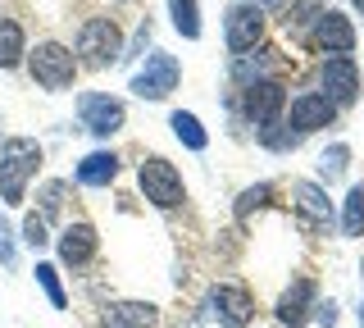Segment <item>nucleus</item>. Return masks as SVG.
Returning a JSON list of instances; mask_svg holds the SVG:
<instances>
[{
  "mask_svg": "<svg viewBox=\"0 0 364 328\" xmlns=\"http://www.w3.org/2000/svg\"><path fill=\"white\" fill-rule=\"evenodd\" d=\"M41 169V146L32 137H5L0 146V201L18 206L23 191H28V178Z\"/></svg>",
  "mask_w": 364,
  "mask_h": 328,
  "instance_id": "nucleus-1",
  "label": "nucleus"
},
{
  "mask_svg": "<svg viewBox=\"0 0 364 328\" xmlns=\"http://www.w3.org/2000/svg\"><path fill=\"white\" fill-rule=\"evenodd\" d=\"M123 55V32L114 18H87L82 28H77V64H87V69H105V64H114Z\"/></svg>",
  "mask_w": 364,
  "mask_h": 328,
  "instance_id": "nucleus-2",
  "label": "nucleus"
},
{
  "mask_svg": "<svg viewBox=\"0 0 364 328\" xmlns=\"http://www.w3.org/2000/svg\"><path fill=\"white\" fill-rule=\"evenodd\" d=\"M136 183H141V196L151 201V206H159V210H178L182 201H187L182 174L164 160V155H151V160H141V169H136Z\"/></svg>",
  "mask_w": 364,
  "mask_h": 328,
  "instance_id": "nucleus-3",
  "label": "nucleus"
},
{
  "mask_svg": "<svg viewBox=\"0 0 364 328\" xmlns=\"http://www.w3.org/2000/svg\"><path fill=\"white\" fill-rule=\"evenodd\" d=\"M28 73H32V83L46 87V92H64V87H73V78H77V60H73L68 46H60V41H41L37 51H28Z\"/></svg>",
  "mask_w": 364,
  "mask_h": 328,
  "instance_id": "nucleus-4",
  "label": "nucleus"
},
{
  "mask_svg": "<svg viewBox=\"0 0 364 328\" xmlns=\"http://www.w3.org/2000/svg\"><path fill=\"white\" fill-rule=\"evenodd\" d=\"M178 78H182L178 60L168 51H155V55H146V64L132 73V92L141 96V100H164L178 87Z\"/></svg>",
  "mask_w": 364,
  "mask_h": 328,
  "instance_id": "nucleus-5",
  "label": "nucleus"
},
{
  "mask_svg": "<svg viewBox=\"0 0 364 328\" xmlns=\"http://www.w3.org/2000/svg\"><path fill=\"white\" fill-rule=\"evenodd\" d=\"M77 119H82L87 132H96V137H109V132L123 128V100H114L109 92H82L77 96Z\"/></svg>",
  "mask_w": 364,
  "mask_h": 328,
  "instance_id": "nucleus-6",
  "label": "nucleus"
},
{
  "mask_svg": "<svg viewBox=\"0 0 364 328\" xmlns=\"http://www.w3.org/2000/svg\"><path fill=\"white\" fill-rule=\"evenodd\" d=\"M305 46H314L323 55H350V51H355V28H350V18L341 14V9H323V14L314 18Z\"/></svg>",
  "mask_w": 364,
  "mask_h": 328,
  "instance_id": "nucleus-7",
  "label": "nucleus"
},
{
  "mask_svg": "<svg viewBox=\"0 0 364 328\" xmlns=\"http://www.w3.org/2000/svg\"><path fill=\"white\" fill-rule=\"evenodd\" d=\"M223 32H228V51L232 55H246L264 41V9L259 5H232L223 18Z\"/></svg>",
  "mask_w": 364,
  "mask_h": 328,
  "instance_id": "nucleus-8",
  "label": "nucleus"
},
{
  "mask_svg": "<svg viewBox=\"0 0 364 328\" xmlns=\"http://www.w3.org/2000/svg\"><path fill=\"white\" fill-rule=\"evenodd\" d=\"M318 83H323V96L333 105H350L360 96V69L350 55H328L323 69H318Z\"/></svg>",
  "mask_w": 364,
  "mask_h": 328,
  "instance_id": "nucleus-9",
  "label": "nucleus"
},
{
  "mask_svg": "<svg viewBox=\"0 0 364 328\" xmlns=\"http://www.w3.org/2000/svg\"><path fill=\"white\" fill-rule=\"evenodd\" d=\"M210 305H214L223 328H250V319H255V297H250L242 282H219L210 292Z\"/></svg>",
  "mask_w": 364,
  "mask_h": 328,
  "instance_id": "nucleus-10",
  "label": "nucleus"
},
{
  "mask_svg": "<svg viewBox=\"0 0 364 328\" xmlns=\"http://www.w3.org/2000/svg\"><path fill=\"white\" fill-rule=\"evenodd\" d=\"M282 105H287V92H282L278 78H269V83H250V87H246V119L259 123V132H273V123H278Z\"/></svg>",
  "mask_w": 364,
  "mask_h": 328,
  "instance_id": "nucleus-11",
  "label": "nucleus"
},
{
  "mask_svg": "<svg viewBox=\"0 0 364 328\" xmlns=\"http://www.w3.org/2000/svg\"><path fill=\"white\" fill-rule=\"evenodd\" d=\"M291 128H296V137H305V132H318V128H328V123L337 119V105L328 100L323 92H301L291 100Z\"/></svg>",
  "mask_w": 364,
  "mask_h": 328,
  "instance_id": "nucleus-12",
  "label": "nucleus"
},
{
  "mask_svg": "<svg viewBox=\"0 0 364 328\" xmlns=\"http://www.w3.org/2000/svg\"><path fill=\"white\" fill-rule=\"evenodd\" d=\"M291 196H296V210H301V223L310 233H318V228H328L333 223V201H328V191L318 187V183H291Z\"/></svg>",
  "mask_w": 364,
  "mask_h": 328,
  "instance_id": "nucleus-13",
  "label": "nucleus"
},
{
  "mask_svg": "<svg viewBox=\"0 0 364 328\" xmlns=\"http://www.w3.org/2000/svg\"><path fill=\"white\" fill-rule=\"evenodd\" d=\"M314 305H318V301H314V282H310V278H296L291 287L278 297L273 314H278V324H282V328H301V324L314 314Z\"/></svg>",
  "mask_w": 364,
  "mask_h": 328,
  "instance_id": "nucleus-14",
  "label": "nucleus"
},
{
  "mask_svg": "<svg viewBox=\"0 0 364 328\" xmlns=\"http://www.w3.org/2000/svg\"><path fill=\"white\" fill-rule=\"evenodd\" d=\"M278 64H282V55L273 51V46H264V41H259L255 51L232 55V78H237L242 87H250V83H269V78L278 73Z\"/></svg>",
  "mask_w": 364,
  "mask_h": 328,
  "instance_id": "nucleus-15",
  "label": "nucleus"
},
{
  "mask_svg": "<svg viewBox=\"0 0 364 328\" xmlns=\"http://www.w3.org/2000/svg\"><path fill=\"white\" fill-rule=\"evenodd\" d=\"M159 324V305L151 301H109L100 310V328H155Z\"/></svg>",
  "mask_w": 364,
  "mask_h": 328,
  "instance_id": "nucleus-16",
  "label": "nucleus"
},
{
  "mask_svg": "<svg viewBox=\"0 0 364 328\" xmlns=\"http://www.w3.org/2000/svg\"><path fill=\"white\" fill-rule=\"evenodd\" d=\"M96 246H100V237H96L91 223H68V228L60 233V260H64V265H73V269L91 265Z\"/></svg>",
  "mask_w": 364,
  "mask_h": 328,
  "instance_id": "nucleus-17",
  "label": "nucleus"
},
{
  "mask_svg": "<svg viewBox=\"0 0 364 328\" xmlns=\"http://www.w3.org/2000/svg\"><path fill=\"white\" fill-rule=\"evenodd\" d=\"M119 178V155L114 151H91L82 164H77V183L82 187H109Z\"/></svg>",
  "mask_w": 364,
  "mask_h": 328,
  "instance_id": "nucleus-18",
  "label": "nucleus"
},
{
  "mask_svg": "<svg viewBox=\"0 0 364 328\" xmlns=\"http://www.w3.org/2000/svg\"><path fill=\"white\" fill-rule=\"evenodd\" d=\"M28 46H23V28L14 18H0V69H18Z\"/></svg>",
  "mask_w": 364,
  "mask_h": 328,
  "instance_id": "nucleus-19",
  "label": "nucleus"
},
{
  "mask_svg": "<svg viewBox=\"0 0 364 328\" xmlns=\"http://www.w3.org/2000/svg\"><path fill=\"white\" fill-rule=\"evenodd\" d=\"M168 128L178 132V142L187 146V151H205V146H210V137H205V128H200V119H196V115H187V110H173Z\"/></svg>",
  "mask_w": 364,
  "mask_h": 328,
  "instance_id": "nucleus-20",
  "label": "nucleus"
},
{
  "mask_svg": "<svg viewBox=\"0 0 364 328\" xmlns=\"http://www.w3.org/2000/svg\"><path fill=\"white\" fill-rule=\"evenodd\" d=\"M168 14H173V28L187 41L200 37V5H196V0H168Z\"/></svg>",
  "mask_w": 364,
  "mask_h": 328,
  "instance_id": "nucleus-21",
  "label": "nucleus"
},
{
  "mask_svg": "<svg viewBox=\"0 0 364 328\" xmlns=\"http://www.w3.org/2000/svg\"><path fill=\"white\" fill-rule=\"evenodd\" d=\"M341 233H346V237H364V187L360 183L346 191V206H341Z\"/></svg>",
  "mask_w": 364,
  "mask_h": 328,
  "instance_id": "nucleus-22",
  "label": "nucleus"
},
{
  "mask_svg": "<svg viewBox=\"0 0 364 328\" xmlns=\"http://www.w3.org/2000/svg\"><path fill=\"white\" fill-rule=\"evenodd\" d=\"M323 14V9H318V0H301V5H291V14H287V32L296 41H310V28H314V18Z\"/></svg>",
  "mask_w": 364,
  "mask_h": 328,
  "instance_id": "nucleus-23",
  "label": "nucleus"
},
{
  "mask_svg": "<svg viewBox=\"0 0 364 328\" xmlns=\"http://www.w3.org/2000/svg\"><path fill=\"white\" fill-rule=\"evenodd\" d=\"M32 274H37V282H41V292H46V297H50V305H55V310H64V305H68V297H64V282H60V269H55V265H37V269H32Z\"/></svg>",
  "mask_w": 364,
  "mask_h": 328,
  "instance_id": "nucleus-24",
  "label": "nucleus"
},
{
  "mask_svg": "<svg viewBox=\"0 0 364 328\" xmlns=\"http://www.w3.org/2000/svg\"><path fill=\"white\" fill-rule=\"evenodd\" d=\"M269 196H273V187H269V183H259V187H246L242 196H237V219H246L250 210H264V206H269Z\"/></svg>",
  "mask_w": 364,
  "mask_h": 328,
  "instance_id": "nucleus-25",
  "label": "nucleus"
},
{
  "mask_svg": "<svg viewBox=\"0 0 364 328\" xmlns=\"http://www.w3.org/2000/svg\"><path fill=\"white\" fill-rule=\"evenodd\" d=\"M346 160H350V146H333V151H323V164H318V174L333 183V178H341V169H346Z\"/></svg>",
  "mask_w": 364,
  "mask_h": 328,
  "instance_id": "nucleus-26",
  "label": "nucleus"
},
{
  "mask_svg": "<svg viewBox=\"0 0 364 328\" xmlns=\"http://www.w3.org/2000/svg\"><path fill=\"white\" fill-rule=\"evenodd\" d=\"M23 242H28V246H46V242H50L41 214H28V219H23Z\"/></svg>",
  "mask_w": 364,
  "mask_h": 328,
  "instance_id": "nucleus-27",
  "label": "nucleus"
},
{
  "mask_svg": "<svg viewBox=\"0 0 364 328\" xmlns=\"http://www.w3.org/2000/svg\"><path fill=\"white\" fill-rule=\"evenodd\" d=\"M0 265H14V233L5 219H0Z\"/></svg>",
  "mask_w": 364,
  "mask_h": 328,
  "instance_id": "nucleus-28",
  "label": "nucleus"
},
{
  "mask_svg": "<svg viewBox=\"0 0 364 328\" xmlns=\"http://www.w3.org/2000/svg\"><path fill=\"white\" fill-rule=\"evenodd\" d=\"M314 314H318V324H323V328H333V324H337V305H333V301H318V305H314Z\"/></svg>",
  "mask_w": 364,
  "mask_h": 328,
  "instance_id": "nucleus-29",
  "label": "nucleus"
},
{
  "mask_svg": "<svg viewBox=\"0 0 364 328\" xmlns=\"http://www.w3.org/2000/svg\"><path fill=\"white\" fill-rule=\"evenodd\" d=\"M259 5H282V0H259Z\"/></svg>",
  "mask_w": 364,
  "mask_h": 328,
  "instance_id": "nucleus-30",
  "label": "nucleus"
},
{
  "mask_svg": "<svg viewBox=\"0 0 364 328\" xmlns=\"http://www.w3.org/2000/svg\"><path fill=\"white\" fill-rule=\"evenodd\" d=\"M350 5H355V9H364V0H350Z\"/></svg>",
  "mask_w": 364,
  "mask_h": 328,
  "instance_id": "nucleus-31",
  "label": "nucleus"
},
{
  "mask_svg": "<svg viewBox=\"0 0 364 328\" xmlns=\"http://www.w3.org/2000/svg\"><path fill=\"white\" fill-rule=\"evenodd\" d=\"M360 328H364V310H360Z\"/></svg>",
  "mask_w": 364,
  "mask_h": 328,
  "instance_id": "nucleus-32",
  "label": "nucleus"
},
{
  "mask_svg": "<svg viewBox=\"0 0 364 328\" xmlns=\"http://www.w3.org/2000/svg\"><path fill=\"white\" fill-rule=\"evenodd\" d=\"M360 278H364V265H360Z\"/></svg>",
  "mask_w": 364,
  "mask_h": 328,
  "instance_id": "nucleus-33",
  "label": "nucleus"
}]
</instances>
